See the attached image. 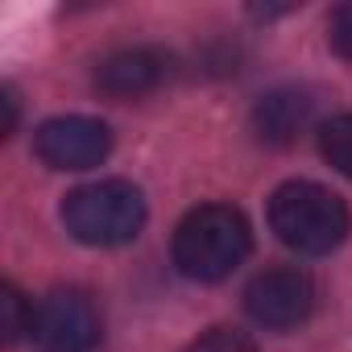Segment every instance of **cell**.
<instances>
[{
    "instance_id": "2",
    "label": "cell",
    "mask_w": 352,
    "mask_h": 352,
    "mask_svg": "<svg viewBox=\"0 0 352 352\" xmlns=\"http://www.w3.org/2000/svg\"><path fill=\"white\" fill-rule=\"evenodd\" d=\"M270 228L286 249L302 257H327L348 241L352 216H348V204L323 183L294 179L270 195Z\"/></svg>"
},
{
    "instance_id": "5",
    "label": "cell",
    "mask_w": 352,
    "mask_h": 352,
    "mask_svg": "<svg viewBox=\"0 0 352 352\" xmlns=\"http://www.w3.org/2000/svg\"><path fill=\"white\" fill-rule=\"evenodd\" d=\"M34 344L42 352H91L100 344V311L83 290H50L34 307Z\"/></svg>"
},
{
    "instance_id": "3",
    "label": "cell",
    "mask_w": 352,
    "mask_h": 352,
    "mask_svg": "<svg viewBox=\"0 0 352 352\" xmlns=\"http://www.w3.org/2000/svg\"><path fill=\"white\" fill-rule=\"evenodd\" d=\"M63 224L79 245L116 249L145 228V195L129 179H100L63 199Z\"/></svg>"
},
{
    "instance_id": "6",
    "label": "cell",
    "mask_w": 352,
    "mask_h": 352,
    "mask_svg": "<svg viewBox=\"0 0 352 352\" xmlns=\"http://www.w3.org/2000/svg\"><path fill=\"white\" fill-rule=\"evenodd\" d=\"M34 153L50 170H91L112 153V129L96 116H54L34 133Z\"/></svg>"
},
{
    "instance_id": "9",
    "label": "cell",
    "mask_w": 352,
    "mask_h": 352,
    "mask_svg": "<svg viewBox=\"0 0 352 352\" xmlns=\"http://www.w3.org/2000/svg\"><path fill=\"white\" fill-rule=\"evenodd\" d=\"M319 153H323L327 166H336L340 174H348V179H352V112L331 116L319 129Z\"/></svg>"
},
{
    "instance_id": "10",
    "label": "cell",
    "mask_w": 352,
    "mask_h": 352,
    "mask_svg": "<svg viewBox=\"0 0 352 352\" xmlns=\"http://www.w3.org/2000/svg\"><path fill=\"white\" fill-rule=\"evenodd\" d=\"M0 331H5V344H17L25 331H34V307L17 286L0 290Z\"/></svg>"
},
{
    "instance_id": "11",
    "label": "cell",
    "mask_w": 352,
    "mask_h": 352,
    "mask_svg": "<svg viewBox=\"0 0 352 352\" xmlns=\"http://www.w3.org/2000/svg\"><path fill=\"white\" fill-rule=\"evenodd\" d=\"M183 352H257V344H253V336L245 327L220 323V327H208L204 336H195Z\"/></svg>"
},
{
    "instance_id": "7",
    "label": "cell",
    "mask_w": 352,
    "mask_h": 352,
    "mask_svg": "<svg viewBox=\"0 0 352 352\" xmlns=\"http://www.w3.org/2000/svg\"><path fill=\"white\" fill-rule=\"evenodd\" d=\"M170 79V58L153 46H124L116 54H108L96 67V87L100 96L116 100V104H133L153 96L162 83Z\"/></svg>"
},
{
    "instance_id": "8",
    "label": "cell",
    "mask_w": 352,
    "mask_h": 352,
    "mask_svg": "<svg viewBox=\"0 0 352 352\" xmlns=\"http://www.w3.org/2000/svg\"><path fill=\"white\" fill-rule=\"evenodd\" d=\"M311 116H315V100L302 87H274L253 108V133L265 145H290L311 124Z\"/></svg>"
},
{
    "instance_id": "12",
    "label": "cell",
    "mask_w": 352,
    "mask_h": 352,
    "mask_svg": "<svg viewBox=\"0 0 352 352\" xmlns=\"http://www.w3.org/2000/svg\"><path fill=\"white\" fill-rule=\"evenodd\" d=\"M327 42H331V50H336L340 58L352 63V0H348V5H340V9L327 17Z\"/></svg>"
},
{
    "instance_id": "1",
    "label": "cell",
    "mask_w": 352,
    "mask_h": 352,
    "mask_svg": "<svg viewBox=\"0 0 352 352\" xmlns=\"http://www.w3.org/2000/svg\"><path fill=\"white\" fill-rule=\"evenodd\" d=\"M253 249V232L241 208L199 204L174 228V265L191 282H224Z\"/></svg>"
},
{
    "instance_id": "4",
    "label": "cell",
    "mask_w": 352,
    "mask_h": 352,
    "mask_svg": "<svg viewBox=\"0 0 352 352\" xmlns=\"http://www.w3.org/2000/svg\"><path fill=\"white\" fill-rule=\"evenodd\" d=\"M245 311L270 331H290L315 311V282L298 265H270L245 290Z\"/></svg>"
},
{
    "instance_id": "13",
    "label": "cell",
    "mask_w": 352,
    "mask_h": 352,
    "mask_svg": "<svg viewBox=\"0 0 352 352\" xmlns=\"http://www.w3.org/2000/svg\"><path fill=\"white\" fill-rule=\"evenodd\" d=\"M13 124H17V96L5 91V137L13 133Z\"/></svg>"
}]
</instances>
